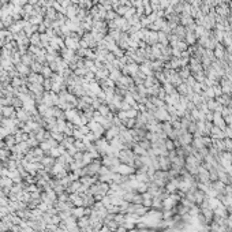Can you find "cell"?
I'll return each instance as SVG.
<instances>
[{
	"instance_id": "3957f363",
	"label": "cell",
	"mask_w": 232,
	"mask_h": 232,
	"mask_svg": "<svg viewBox=\"0 0 232 232\" xmlns=\"http://www.w3.org/2000/svg\"><path fill=\"white\" fill-rule=\"evenodd\" d=\"M4 113L6 115H11V113H13V109H11V108H4Z\"/></svg>"
},
{
	"instance_id": "277c9868",
	"label": "cell",
	"mask_w": 232,
	"mask_h": 232,
	"mask_svg": "<svg viewBox=\"0 0 232 232\" xmlns=\"http://www.w3.org/2000/svg\"><path fill=\"white\" fill-rule=\"evenodd\" d=\"M116 232H127V228H126V227H124V228H123V227L116 228Z\"/></svg>"
},
{
	"instance_id": "7a4b0ae2",
	"label": "cell",
	"mask_w": 232,
	"mask_h": 232,
	"mask_svg": "<svg viewBox=\"0 0 232 232\" xmlns=\"http://www.w3.org/2000/svg\"><path fill=\"white\" fill-rule=\"evenodd\" d=\"M118 172L120 175H130V174H133L134 169L131 167H127V165H120V167H118Z\"/></svg>"
},
{
	"instance_id": "6da1fadb",
	"label": "cell",
	"mask_w": 232,
	"mask_h": 232,
	"mask_svg": "<svg viewBox=\"0 0 232 232\" xmlns=\"http://www.w3.org/2000/svg\"><path fill=\"white\" fill-rule=\"evenodd\" d=\"M119 157H120V160L123 163H131L133 161V154H131V152H129V150H122L120 152V154H119Z\"/></svg>"
}]
</instances>
